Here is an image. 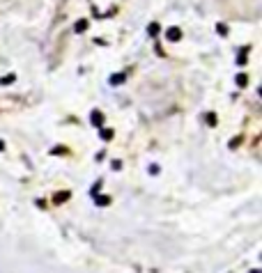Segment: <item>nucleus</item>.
I'll return each instance as SVG.
<instances>
[{
	"label": "nucleus",
	"instance_id": "nucleus-3",
	"mask_svg": "<svg viewBox=\"0 0 262 273\" xmlns=\"http://www.w3.org/2000/svg\"><path fill=\"white\" fill-rule=\"evenodd\" d=\"M101 138H104V140H111V138H113V131H111V129H104V131H101Z\"/></svg>",
	"mask_w": 262,
	"mask_h": 273
},
{
	"label": "nucleus",
	"instance_id": "nucleus-7",
	"mask_svg": "<svg viewBox=\"0 0 262 273\" xmlns=\"http://www.w3.org/2000/svg\"><path fill=\"white\" fill-rule=\"evenodd\" d=\"M237 85H246V76H244V74H239V76H237Z\"/></svg>",
	"mask_w": 262,
	"mask_h": 273
},
{
	"label": "nucleus",
	"instance_id": "nucleus-4",
	"mask_svg": "<svg viewBox=\"0 0 262 273\" xmlns=\"http://www.w3.org/2000/svg\"><path fill=\"white\" fill-rule=\"evenodd\" d=\"M14 74H9V76H5V78H2V81H0V83H2V85H9V83H14Z\"/></svg>",
	"mask_w": 262,
	"mask_h": 273
},
{
	"label": "nucleus",
	"instance_id": "nucleus-2",
	"mask_svg": "<svg viewBox=\"0 0 262 273\" xmlns=\"http://www.w3.org/2000/svg\"><path fill=\"white\" fill-rule=\"evenodd\" d=\"M92 124L94 126H101V124H104V117H101V112H97V110L92 112Z\"/></svg>",
	"mask_w": 262,
	"mask_h": 273
},
{
	"label": "nucleus",
	"instance_id": "nucleus-5",
	"mask_svg": "<svg viewBox=\"0 0 262 273\" xmlns=\"http://www.w3.org/2000/svg\"><path fill=\"white\" fill-rule=\"evenodd\" d=\"M122 81H124V76H122V74H117V76H113V78H111V83H122Z\"/></svg>",
	"mask_w": 262,
	"mask_h": 273
},
{
	"label": "nucleus",
	"instance_id": "nucleus-1",
	"mask_svg": "<svg viewBox=\"0 0 262 273\" xmlns=\"http://www.w3.org/2000/svg\"><path fill=\"white\" fill-rule=\"evenodd\" d=\"M166 37H168V39H173V42H177L179 37H182V32H179V28H170L168 32H166Z\"/></svg>",
	"mask_w": 262,
	"mask_h": 273
},
{
	"label": "nucleus",
	"instance_id": "nucleus-6",
	"mask_svg": "<svg viewBox=\"0 0 262 273\" xmlns=\"http://www.w3.org/2000/svg\"><path fill=\"white\" fill-rule=\"evenodd\" d=\"M85 28H87V23H85V21H81V23H78V26H76V32H83Z\"/></svg>",
	"mask_w": 262,
	"mask_h": 273
},
{
	"label": "nucleus",
	"instance_id": "nucleus-8",
	"mask_svg": "<svg viewBox=\"0 0 262 273\" xmlns=\"http://www.w3.org/2000/svg\"><path fill=\"white\" fill-rule=\"evenodd\" d=\"M2 149H5V142H2V140H0V152H2Z\"/></svg>",
	"mask_w": 262,
	"mask_h": 273
}]
</instances>
